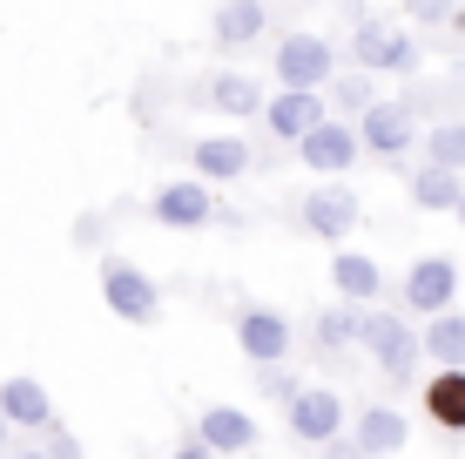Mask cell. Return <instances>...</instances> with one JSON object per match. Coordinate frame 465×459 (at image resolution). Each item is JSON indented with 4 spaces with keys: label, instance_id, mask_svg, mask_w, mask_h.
<instances>
[{
    "label": "cell",
    "instance_id": "13",
    "mask_svg": "<svg viewBox=\"0 0 465 459\" xmlns=\"http://www.w3.org/2000/svg\"><path fill=\"white\" fill-rule=\"evenodd\" d=\"M250 163H256V149L243 135H196L189 142V169H196L203 183H236Z\"/></svg>",
    "mask_w": 465,
    "mask_h": 459
},
{
    "label": "cell",
    "instance_id": "18",
    "mask_svg": "<svg viewBox=\"0 0 465 459\" xmlns=\"http://www.w3.org/2000/svg\"><path fill=\"white\" fill-rule=\"evenodd\" d=\"M203 102L216 108V115H236V122H250V115H263V82H250V75H236V68H223L203 82Z\"/></svg>",
    "mask_w": 465,
    "mask_h": 459
},
{
    "label": "cell",
    "instance_id": "9",
    "mask_svg": "<svg viewBox=\"0 0 465 459\" xmlns=\"http://www.w3.org/2000/svg\"><path fill=\"white\" fill-rule=\"evenodd\" d=\"M358 142L384 163H398V155L419 149V122H411V102H371L358 115Z\"/></svg>",
    "mask_w": 465,
    "mask_h": 459
},
{
    "label": "cell",
    "instance_id": "4",
    "mask_svg": "<svg viewBox=\"0 0 465 459\" xmlns=\"http://www.w3.org/2000/svg\"><path fill=\"white\" fill-rule=\"evenodd\" d=\"M270 75H277V88H331V75H338V47H331L324 35H311V27H297V35L277 41Z\"/></svg>",
    "mask_w": 465,
    "mask_h": 459
},
{
    "label": "cell",
    "instance_id": "23",
    "mask_svg": "<svg viewBox=\"0 0 465 459\" xmlns=\"http://www.w3.org/2000/svg\"><path fill=\"white\" fill-rule=\"evenodd\" d=\"M358 331H364V304H331V311H317V344L324 352H344V344H358Z\"/></svg>",
    "mask_w": 465,
    "mask_h": 459
},
{
    "label": "cell",
    "instance_id": "28",
    "mask_svg": "<svg viewBox=\"0 0 465 459\" xmlns=\"http://www.w3.org/2000/svg\"><path fill=\"white\" fill-rule=\"evenodd\" d=\"M47 459H82V439L74 433H61V425H47V446H41Z\"/></svg>",
    "mask_w": 465,
    "mask_h": 459
},
{
    "label": "cell",
    "instance_id": "3",
    "mask_svg": "<svg viewBox=\"0 0 465 459\" xmlns=\"http://www.w3.org/2000/svg\"><path fill=\"white\" fill-rule=\"evenodd\" d=\"M351 61H358L364 75H411L419 68V35L398 21H358L351 27Z\"/></svg>",
    "mask_w": 465,
    "mask_h": 459
},
{
    "label": "cell",
    "instance_id": "22",
    "mask_svg": "<svg viewBox=\"0 0 465 459\" xmlns=\"http://www.w3.org/2000/svg\"><path fill=\"white\" fill-rule=\"evenodd\" d=\"M459 196H465V169H411V203L419 210H439V216H452L459 210Z\"/></svg>",
    "mask_w": 465,
    "mask_h": 459
},
{
    "label": "cell",
    "instance_id": "33",
    "mask_svg": "<svg viewBox=\"0 0 465 459\" xmlns=\"http://www.w3.org/2000/svg\"><path fill=\"white\" fill-rule=\"evenodd\" d=\"M14 459H47V453H14Z\"/></svg>",
    "mask_w": 465,
    "mask_h": 459
},
{
    "label": "cell",
    "instance_id": "17",
    "mask_svg": "<svg viewBox=\"0 0 465 459\" xmlns=\"http://www.w3.org/2000/svg\"><path fill=\"white\" fill-rule=\"evenodd\" d=\"M196 439L210 453H250L263 433H256V419L243 413V405H210V413L196 419Z\"/></svg>",
    "mask_w": 465,
    "mask_h": 459
},
{
    "label": "cell",
    "instance_id": "7",
    "mask_svg": "<svg viewBox=\"0 0 465 459\" xmlns=\"http://www.w3.org/2000/svg\"><path fill=\"white\" fill-rule=\"evenodd\" d=\"M358 155H364V142H358V122H344V115H331V122H317L311 135L297 142V163L303 169H317V176H344V169H358Z\"/></svg>",
    "mask_w": 465,
    "mask_h": 459
},
{
    "label": "cell",
    "instance_id": "12",
    "mask_svg": "<svg viewBox=\"0 0 465 459\" xmlns=\"http://www.w3.org/2000/svg\"><path fill=\"white\" fill-rule=\"evenodd\" d=\"M236 344H243L250 365H283L291 358V318L270 304H243L236 311Z\"/></svg>",
    "mask_w": 465,
    "mask_h": 459
},
{
    "label": "cell",
    "instance_id": "27",
    "mask_svg": "<svg viewBox=\"0 0 465 459\" xmlns=\"http://www.w3.org/2000/svg\"><path fill=\"white\" fill-rule=\"evenodd\" d=\"M405 14L419 27H452V14H459V0H405Z\"/></svg>",
    "mask_w": 465,
    "mask_h": 459
},
{
    "label": "cell",
    "instance_id": "32",
    "mask_svg": "<svg viewBox=\"0 0 465 459\" xmlns=\"http://www.w3.org/2000/svg\"><path fill=\"white\" fill-rule=\"evenodd\" d=\"M452 216H459V230H465V196H459V210H452Z\"/></svg>",
    "mask_w": 465,
    "mask_h": 459
},
{
    "label": "cell",
    "instance_id": "21",
    "mask_svg": "<svg viewBox=\"0 0 465 459\" xmlns=\"http://www.w3.org/2000/svg\"><path fill=\"white\" fill-rule=\"evenodd\" d=\"M419 344H425L431 372H439V365H465V311L452 304V311H439V318H425Z\"/></svg>",
    "mask_w": 465,
    "mask_h": 459
},
{
    "label": "cell",
    "instance_id": "5",
    "mask_svg": "<svg viewBox=\"0 0 465 459\" xmlns=\"http://www.w3.org/2000/svg\"><path fill=\"white\" fill-rule=\"evenodd\" d=\"M149 224H163V230H210L216 224V183H203V176L163 183L149 196Z\"/></svg>",
    "mask_w": 465,
    "mask_h": 459
},
{
    "label": "cell",
    "instance_id": "25",
    "mask_svg": "<svg viewBox=\"0 0 465 459\" xmlns=\"http://www.w3.org/2000/svg\"><path fill=\"white\" fill-rule=\"evenodd\" d=\"M324 102L331 108H344V115H364V108H371L378 102V95H371V75H331V88H324Z\"/></svg>",
    "mask_w": 465,
    "mask_h": 459
},
{
    "label": "cell",
    "instance_id": "16",
    "mask_svg": "<svg viewBox=\"0 0 465 459\" xmlns=\"http://www.w3.org/2000/svg\"><path fill=\"white\" fill-rule=\"evenodd\" d=\"M0 413H7V425H21V433H47L54 425V399H47L41 378H0Z\"/></svg>",
    "mask_w": 465,
    "mask_h": 459
},
{
    "label": "cell",
    "instance_id": "6",
    "mask_svg": "<svg viewBox=\"0 0 465 459\" xmlns=\"http://www.w3.org/2000/svg\"><path fill=\"white\" fill-rule=\"evenodd\" d=\"M297 216H303V230H311V236H324V244H344V236L358 230L364 203H358V189H351L344 176H331V183H317L311 196L297 203Z\"/></svg>",
    "mask_w": 465,
    "mask_h": 459
},
{
    "label": "cell",
    "instance_id": "8",
    "mask_svg": "<svg viewBox=\"0 0 465 459\" xmlns=\"http://www.w3.org/2000/svg\"><path fill=\"white\" fill-rule=\"evenodd\" d=\"M398 297H405L411 318H439V311L459 304V264L452 257H419L398 284Z\"/></svg>",
    "mask_w": 465,
    "mask_h": 459
},
{
    "label": "cell",
    "instance_id": "1",
    "mask_svg": "<svg viewBox=\"0 0 465 459\" xmlns=\"http://www.w3.org/2000/svg\"><path fill=\"white\" fill-rule=\"evenodd\" d=\"M358 344L378 358V372L391 378V385H411V378H419L425 344H419V331H411L405 311H378V304H364V331H358Z\"/></svg>",
    "mask_w": 465,
    "mask_h": 459
},
{
    "label": "cell",
    "instance_id": "24",
    "mask_svg": "<svg viewBox=\"0 0 465 459\" xmlns=\"http://www.w3.org/2000/svg\"><path fill=\"white\" fill-rule=\"evenodd\" d=\"M419 149L431 169H465V122H431L419 135Z\"/></svg>",
    "mask_w": 465,
    "mask_h": 459
},
{
    "label": "cell",
    "instance_id": "31",
    "mask_svg": "<svg viewBox=\"0 0 465 459\" xmlns=\"http://www.w3.org/2000/svg\"><path fill=\"white\" fill-rule=\"evenodd\" d=\"M7 433H14V425H7V413H0V446H7Z\"/></svg>",
    "mask_w": 465,
    "mask_h": 459
},
{
    "label": "cell",
    "instance_id": "10",
    "mask_svg": "<svg viewBox=\"0 0 465 459\" xmlns=\"http://www.w3.org/2000/svg\"><path fill=\"white\" fill-rule=\"evenodd\" d=\"M317 122H331V102H324V88H277L263 102V129L277 135V142H297L317 129Z\"/></svg>",
    "mask_w": 465,
    "mask_h": 459
},
{
    "label": "cell",
    "instance_id": "19",
    "mask_svg": "<svg viewBox=\"0 0 465 459\" xmlns=\"http://www.w3.org/2000/svg\"><path fill=\"white\" fill-rule=\"evenodd\" d=\"M331 284H338L344 304H378L384 271H378V257H364V250H338V257H331Z\"/></svg>",
    "mask_w": 465,
    "mask_h": 459
},
{
    "label": "cell",
    "instance_id": "29",
    "mask_svg": "<svg viewBox=\"0 0 465 459\" xmlns=\"http://www.w3.org/2000/svg\"><path fill=\"white\" fill-rule=\"evenodd\" d=\"M74 244H82V250L102 244V210H82V216H74Z\"/></svg>",
    "mask_w": 465,
    "mask_h": 459
},
{
    "label": "cell",
    "instance_id": "20",
    "mask_svg": "<svg viewBox=\"0 0 465 459\" xmlns=\"http://www.w3.org/2000/svg\"><path fill=\"white\" fill-rule=\"evenodd\" d=\"M405 439H411V419L398 413V405H364V413H358V453H364V459L398 453Z\"/></svg>",
    "mask_w": 465,
    "mask_h": 459
},
{
    "label": "cell",
    "instance_id": "30",
    "mask_svg": "<svg viewBox=\"0 0 465 459\" xmlns=\"http://www.w3.org/2000/svg\"><path fill=\"white\" fill-rule=\"evenodd\" d=\"M169 459H210V446H203V439H189V446H175Z\"/></svg>",
    "mask_w": 465,
    "mask_h": 459
},
{
    "label": "cell",
    "instance_id": "14",
    "mask_svg": "<svg viewBox=\"0 0 465 459\" xmlns=\"http://www.w3.org/2000/svg\"><path fill=\"white\" fill-rule=\"evenodd\" d=\"M263 27H270V7H263V0H223V7L210 14V41L223 47V55L256 47V41H263Z\"/></svg>",
    "mask_w": 465,
    "mask_h": 459
},
{
    "label": "cell",
    "instance_id": "26",
    "mask_svg": "<svg viewBox=\"0 0 465 459\" xmlns=\"http://www.w3.org/2000/svg\"><path fill=\"white\" fill-rule=\"evenodd\" d=\"M256 385H263V399H277V405H291L297 392H303V385H297V378L283 372V365H256Z\"/></svg>",
    "mask_w": 465,
    "mask_h": 459
},
{
    "label": "cell",
    "instance_id": "11",
    "mask_svg": "<svg viewBox=\"0 0 465 459\" xmlns=\"http://www.w3.org/2000/svg\"><path fill=\"white\" fill-rule=\"evenodd\" d=\"M283 419H291V439L303 446H331V439L344 433V399L331 385H303L291 405H283Z\"/></svg>",
    "mask_w": 465,
    "mask_h": 459
},
{
    "label": "cell",
    "instance_id": "2",
    "mask_svg": "<svg viewBox=\"0 0 465 459\" xmlns=\"http://www.w3.org/2000/svg\"><path fill=\"white\" fill-rule=\"evenodd\" d=\"M102 304L115 311L122 324H135V331L163 324V291H155V277L142 271V264H128V257H102Z\"/></svg>",
    "mask_w": 465,
    "mask_h": 459
},
{
    "label": "cell",
    "instance_id": "15",
    "mask_svg": "<svg viewBox=\"0 0 465 459\" xmlns=\"http://www.w3.org/2000/svg\"><path fill=\"white\" fill-rule=\"evenodd\" d=\"M419 399H425V425H439V433H465V365H439L419 385Z\"/></svg>",
    "mask_w": 465,
    "mask_h": 459
}]
</instances>
